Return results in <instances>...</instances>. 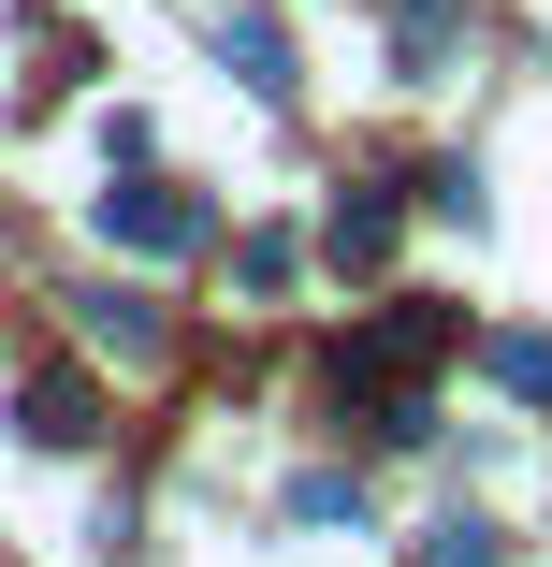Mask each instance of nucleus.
<instances>
[{
  "mask_svg": "<svg viewBox=\"0 0 552 567\" xmlns=\"http://www.w3.org/2000/svg\"><path fill=\"white\" fill-rule=\"evenodd\" d=\"M451 306H378L364 334H335V393L364 408V436H393V451H421L436 436V408H421V379L451 364Z\"/></svg>",
  "mask_w": 552,
  "mask_h": 567,
  "instance_id": "f257e3e1",
  "label": "nucleus"
},
{
  "mask_svg": "<svg viewBox=\"0 0 552 567\" xmlns=\"http://www.w3.org/2000/svg\"><path fill=\"white\" fill-rule=\"evenodd\" d=\"M73 320H87V350H117V364H160V350H175V320H160L146 291H117V277H87Z\"/></svg>",
  "mask_w": 552,
  "mask_h": 567,
  "instance_id": "f03ea898",
  "label": "nucleus"
},
{
  "mask_svg": "<svg viewBox=\"0 0 552 567\" xmlns=\"http://www.w3.org/2000/svg\"><path fill=\"white\" fill-rule=\"evenodd\" d=\"M87 218H102V248H146V262H160V248H189V234H204V204H175V189H102V204H87Z\"/></svg>",
  "mask_w": 552,
  "mask_h": 567,
  "instance_id": "7ed1b4c3",
  "label": "nucleus"
},
{
  "mask_svg": "<svg viewBox=\"0 0 552 567\" xmlns=\"http://www.w3.org/2000/svg\"><path fill=\"white\" fill-rule=\"evenodd\" d=\"M15 422H30L44 451H73V436H102V393H87V364H44V379L15 393Z\"/></svg>",
  "mask_w": 552,
  "mask_h": 567,
  "instance_id": "20e7f679",
  "label": "nucleus"
},
{
  "mask_svg": "<svg viewBox=\"0 0 552 567\" xmlns=\"http://www.w3.org/2000/svg\"><path fill=\"white\" fill-rule=\"evenodd\" d=\"M218 59L248 73V102H291V30L277 16H218Z\"/></svg>",
  "mask_w": 552,
  "mask_h": 567,
  "instance_id": "39448f33",
  "label": "nucleus"
},
{
  "mask_svg": "<svg viewBox=\"0 0 552 567\" xmlns=\"http://www.w3.org/2000/svg\"><path fill=\"white\" fill-rule=\"evenodd\" d=\"M451 30H466V0H393V59H407V87L451 59Z\"/></svg>",
  "mask_w": 552,
  "mask_h": 567,
  "instance_id": "423d86ee",
  "label": "nucleus"
},
{
  "mask_svg": "<svg viewBox=\"0 0 552 567\" xmlns=\"http://www.w3.org/2000/svg\"><path fill=\"white\" fill-rule=\"evenodd\" d=\"M320 248H335V262H393V204H378V189L335 204V218H320Z\"/></svg>",
  "mask_w": 552,
  "mask_h": 567,
  "instance_id": "0eeeda50",
  "label": "nucleus"
},
{
  "mask_svg": "<svg viewBox=\"0 0 552 567\" xmlns=\"http://www.w3.org/2000/svg\"><path fill=\"white\" fill-rule=\"evenodd\" d=\"M421 567H509V538H494L480 509H451V524H436V538H421Z\"/></svg>",
  "mask_w": 552,
  "mask_h": 567,
  "instance_id": "6e6552de",
  "label": "nucleus"
},
{
  "mask_svg": "<svg viewBox=\"0 0 552 567\" xmlns=\"http://www.w3.org/2000/svg\"><path fill=\"white\" fill-rule=\"evenodd\" d=\"M494 379H509L523 408H552V334H494Z\"/></svg>",
  "mask_w": 552,
  "mask_h": 567,
  "instance_id": "1a4fd4ad",
  "label": "nucleus"
},
{
  "mask_svg": "<svg viewBox=\"0 0 552 567\" xmlns=\"http://www.w3.org/2000/svg\"><path fill=\"white\" fill-rule=\"evenodd\" d=\"M291 524H364V481H335V466L291 481Z\"/></svg>",
  "mask_w": 552,
  "mask_h": 567,
  "instance_id": "9d476101",
  "label": "nucleus"
}]
</instances>
